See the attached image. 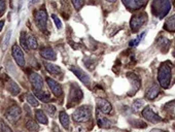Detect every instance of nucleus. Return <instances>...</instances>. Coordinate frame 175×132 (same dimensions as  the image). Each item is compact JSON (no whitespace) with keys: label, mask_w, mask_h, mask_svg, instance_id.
I'll list each match as a JSON object with an SVG mask.
<instances>
[{"label":"nucleus","mask_w":175,"mask_h":132,"mask_svg":"<svg viewBox=\"0 0 175 132\" xmlns=\"http://www.w3.org/2000/svg\"><path fill=\"white\" fill-rule=\"evenodd\" d=\"M158 81L163 88L167 89L171 83V63L164 62L158 71Z\"/></svg>","instance_id":"f257e3e1"},{"label":"nucleus","mask_w":175,"mask_h":132,"mask_svg":"<svg viewBox=\"0 0 175 132\" xmlns=\"http://www.w3.org/2000/svg\"><path fill=\"white\" fill-rule=\"evenodd\" d=\"M171 8L170 0H153V14L158 18L162 19L167 15Z\"/></svg>","instance_id":"f03ea898"},{"label":"nucleus","mask_w":175,"mask_h":132,"mask_svg":"<svg viewBox=\"0 0 175 132\" xmlns=\"http://www.w3.org/2000/svg\"><path fill=\"white\" fill-rule=\"evenodd\" d=\"M92 112L89 106H80L73 114V120L76 122H88L91 119Z\"/></svg>","instance_id":"7ed1b4c3"},{"label":"nucleus","mask_w":175,"mask_h":132,"mask_svg":"<svg viewBox=\"0 0 175 132\" xmlns=\"http://www.w3.org/2000/svg\"><path fill=\"white\" fill-rule=\"evenodd\" d=\"M35 22L37 27L42 32H47V12L45 10H39L35 14Z\"/></svg>","instance_id":"20e7f679"},{"label":"nucleus","mask_w":175,"mask_h":132,"mask_svg":"<svg viewBox=\"0 0 175 132\" xmlns=\"http://www.w3.org/2000/svg\"><path fill=\"white\" fill-rule=\"evenodd\" d=\"M146 21V15L145 14H141L138 16H134L132 19H131L130 26L131 29L133 32H137L141 27L143 26L144 22Z\"/></svg>","instance_id":"39448f33"},{"label":"nucleus","mask_w":175,"mask_h":132,"mask_svg":"<svg viewBox=\"0 0 175 132\" xmlns=\"http://www.w3.org/2000/svg\"><path fill=\"white\" fill-rule=\"evenodd\" d=\"M127 78L129 80V82L131 83V92H129V95L130 96H133L134 94L137 92V91L139 90V88H140V80H139L138 76H136L135 73H132V72H130V73H127Z\"/></svg>","instance_id":"423d86ee"},{"label":"nucleus","mask_w":175,"mask_h":132,"mask_svg":"<svg viewBox=\"0 0 175 132\" xmlns=\"http://www.w3.org/2000/svg\"><path fill=\"white\" fill-rule=\"evenodd\" d=\"M142 117L144 118L146 121H148V122H151V123H153V124H155V123L161 122V121L163 120L160 116H158L153 110H151V106H146V108L143 110Z\"/></svg>","instance_id":"0eeeda50"},{"label":"nucleus","mask_w":175,"mask_h":132,"mask_svg":"<svg viewBox=\"0 0 175 132\" xmlns=\"http://www.w3.org/2000/svg\"><path fill=\"white\" fill-rule=\"evenodd\" d=\"M21 115H22V110H21V108H19V106H17V105L9 108L6 110V113H5L6 119L11 123L17 122V121L20 119Z\"/></svg>","instance_id":"6e6552de"},{"label":"nucleus","mask_w":175,"mask_h":132,"mask_svg":"<svg viewBox=\"0 0 175 132\" xmlns=\"http://www.w3.org/2000/svg\"><path fill=\"white\" fill-rule=\"evenodd\" d=\"M69 69L84 84V85L90 86V84H91V78H89V76H88L82 69H80L79 67H77V66H70Z\"/></svg>","instance_id":"1a4fd4ad"},{"label":"nucleus","mask_w":175,"mask_h":132,"mask_svg":"<svg viewBox=\"0 0 175 132\" xmlns=\"http://www.w3.org/2000/svg\"><path fill=\"white\" fill-rule=\"evenodd\" d=\"M12 56L15 58L16 62L18 63V65L21 66V67H24L25 66V58H24V53L23 51L21 50V48L17 44H15L14 47H12Z\"/></svg>","instance_id":"9d476101"},{"label":"nucleus","mask_w":175,"mask_h":132,"mask_svg":"<svg viewBox=\"0 0 175 132\" xmlns=\"http://www.w3.org/2000/svg\"><path fill=\"white\" fill-rule=\"evenodd\" d=\"M123 3L128 10H136L142 7L146 3V0H123Z\"/></svg>","instance_id":"9b49d317"},{"label":"nucleus","mask_w":175,"mask_h":132,"mask_svg":"<svg viewBox=\"0 0 175 132\" xmlns=\"http://www.w3.org/2000/svg\"><path fill=\"white\" fill-rule=\"evenodd\" d=\"M47 83L49 85V89L52 90V92L55 94V96H57V97H60L63 93V90H62V87L59 83L53 80L51 78H47Z\"/></svg>","instance_id":"f8f14e48"},{"label":"nucleus","mask_w":175,"mask_h":132,"mask_svg":"<svg viewBox=\"0 0 175 132\" xmlns=\"http://www.w3.org/2000/svg\"><path fill=\"white\" fill-rule=\"evenodd\" d=\"M30 83L32 85L34 90H41L43 87V80L42 78L37 73H31L30 74Z\"/></svg>","instance_id":"ddd939ff"},{"label":"nucleus","mask_w":175,"mask_h":132,"mask_svg":"<svg viewBox=\"0 0 175 132\" xmlns=\"http://www.w3.org/2000/svg\"><path fill=\"white\" fill-rule=\"evenodd\" d=\"M97 106H98V110L103 114H109L111 112V104L102 98L97 99Z\"/></svg>","instance_id":"4468645a"},{"label":"nucleus","mask_w":175,"mask_h":132,"mask_svg":"<svg viewBox=\"0 0 175 132\" xmlns=\"http://www.w3.org/2000/svg\"><path fill=\"white\" fill-rule=\"evenodd\" d=\"M159 94H160V88H159L157 85H153L147 90V92H146L145 94V97L148 100H153V99L158 97Z\"/></svg>","instance_id":"2eb2a0df"},{"label":"nucleus","mask_w":175,"mask_h":132,"mask_svg":"<svg viewBox=\"0 0 175 132\" xmlns=\"http://www.w3.org/2000/svg\"><path fill=\"white\" fill-rule=\"evenodd\" d=\"M40 55L47 60H55L56 59V53L51 48H45L43 50H41Z\"/></svg>","instance_id":"dca6fc26"},{"label":"nucleus","mask_w":175,"mask_h":132,"mask_svg":"<svg viewBox=\"0 0 175 132\" xmlns=\"http://www.w3.org/2000/svg\"><path fill=\"white\" fill-rule=\"evenodd\" d=\"M82 98V90L75 86V90L71 89V92H70V100H73L74 102H77V101H80Z\"/></svg>","instance_id":"f3484780"},{"label":"nucleus","mask_w":175,"mask_h":132,"mask_svg":"<svg viewBox=\"0 0 175 132\" xmlns=\"http://www.w3.org/2000/svg\"><path fill=\"white\" fill-rule=\"evenodd\" d=\"M164 29L167 30V31H169V32H174L175 31V14L171 16V17L165 22Z\"/></svg>","instance_id":"a211bd4d"},{"label":"nucleus","mask_w":175,"mask_h":132,"mask_svg":"<svg viewBox=\"0 0 175 132\" xmlns=\"http://www.w3.org/2000/svg\"><path fill=\"white\" fill-rule=\"evenodd\" d=\"M35 117H36V120L38 123L43 124V125L47 124V115L45 114L43 110H36V112H35Z\"/></svg>","instance_id":"6ab92c4d"},{"label":"nucleus","mask_w":175,"mask_h":132,"mask_svg":"<svg viewBox=\"0 0 175 132\" xmlns=\"http://www.w3.org/2000/svg\"><path fill=\"white\" fill-rule=\"evenodd\" d=\"M6 88H7V90L9 91L10 93H11L14 96L18 95V94L20 93V88H19V86H18L15 82L10 81V80H8V83H7V85H6Z\"/></svg>","instance_id":"aec40b11"},{"label":"nucleus","mask_w":175,"mask_h":132,"mask_svg":"<svg viewBox=\"0 0 175 132\" xmlns=\"http://www.w3.org/2000/svg\"><path fill=\"white\" fill-rule=\"evenodd\" d=\"M35 95H36V97L39 99V100H41L42 102H47V101L51 100V97H49V94L47 93V92H45V91H41V90H35L34 91Z\"/></svg>","instance_id":"412c9836"},{"label":"nucleus","mask_w":175,"mask_h":132,"mask_svg":"<svg viewBox=\"0 0 175 132\" xmlns=\"http://www.w3.org/2000/svg\"><path fill=\"white\" fill-rule=\"evenodd\" d=\"M59 119L62 126H63L65 129H68V128H69V116L67 115L65 112H61L59 116Z\"/></svg>","instance_id":"4be33fe9"},{"label":"nucleus","mask_w":175,"mask_h":132,"mask_svg":"<svg viewBox=\"0 0 175 132\" xmlns=\"http://www.w3.org/2000/svg\"><path fill=\"white\" fill-rule=\"evenodd\" d=\"M45 66L49 73H53V74H60L61 73V68H60L59 66L54 65V64H51V63H47V62L45 63Z\"/></svg>","instance_id":"5701e85b"},{"label":"nucleus","mask_w":175,"mask_h":132,"mask_svg":"<svg viewBox=\"0 0 175 132\" xmlns=\"http://www.w3.org/2000/svg\"><path fill=\"white\" fill-rule=\"evenodd\" d=\"M97 124L101 128H110L111 127V122L104 117H98L97 120Z\"/></svg>","instance_id":"b1692460"},{"label":"nucleus","mask_w":175,"mask_h":132,"mask_svg":"<svg viewBox=\"0 0 175 132\" xmlns=\"http://www.w3.org/2000/svg\"><path fill=\"white\" fill-rule=\"evenodd\" d=\"M27 44H28V48L32 50H36L38 48V44H37V40L35 38L34 35H29L27 37Z\"/></svg>","instance_id":"393cba45"},{"label":"nucleus","mask_w":175,"mask_h":132,"mask_svg":"<svg viewBox=\"0 0 175 132\" xmlns=\"http://www.w3.org/2000/svg\"><path fill=\"white\" fill-rule=\"evenodd\" d=\"M26 128H27L30 132H35V131H38V130H39L38 124H36V123L32 120L28 121L27 124H26Z\"/></svg>","instance_id":"a878e982"},{"label":"nucleus","mask_w":175,"mask_h":132,"mask_svg":"<svg viewBox=\"0 0 175 132\" xmlns=\"http://www.w3.org/2000/svg\"><path fill=\"white\" fill-rule=\"evenodd\" d=\"M143 105H144V100L137 99V100L134 101L133 105H132V110H133V112H138V110H141V108H143Z\"/></svg>","instance_id":"bb28decb"},{"label":"nucleus","mask_w":175,"mask_h":132,"mask_svg":"<svg viewBox=\"0 0 175 132\" xmlns=\"http://www.w3.org/2000/svg\"><path fill=\"white\" fill-rule=\"evenodd\" d=\"M27 100H28V102H29V104H31L32 106H35V108H37V106L39 105L38 100H37L32 94H27Z\"/></svg>","instance_id":"cd10ccee"},{"label":"nucleus","mask_w":175,"mask_h":132,"mask_svg":"<svg viewBox=\"0 0 175 132\" xmlns=\"http://www.w3.org/2000/svg\"><path fill=\"white\" fill-rule=\"evenodd\" d=\"M145 33H146V32H142V33H141V34L139 35L137 38L133 39V40H131V42H129V46H130V47H137V46L139 44V42H140V40L143 38V36L145 35Z\"/></svg>","instance_id":"c85d7f7f"},{"label":"nucleus","mask_w":175,"mask_h":132,"mask_svg":"<svg viewBox=\"0 0 175 132\" xmlns=\"http://www.w3.org/2000/svg\"><path fill=\"white\" fill-rule=\"evenodd\" d=\"M20 44L22 46V48L25 50V51H28V44H27V38H26V35H25L24 32L21 33V36H20Z\"/></svg>","instance_id":"c756f323"},{"label":"nucleus","mask_w":175,"mask_h":132,"mask_svg":"<svg viewBox=\"0 0 175 132\" xmlns=\"http://www.w3.org/2000/svg\"><path fill=\"white\" fill-rule=\"evenodd\" d=\"M10 36H11V30H8L7 33H6V35H5V37H4V42H3V44H2V50H3V51H5V50H6V48H7L8 42H9V39H10Z\"/></svg>","instance_id":"7c9ffc66"},{"label":"nucleus","mask_w":175,"mask_h":132,"mask_svg":"<svg viewBox=\"0 0 175 132\" xmlns=\"http://www.w3.org/2000/svg\"><path fill=\"white\" fill-rule=\"evenodd\" d=\"M158 44L162 48V49H166V48L169 46V40H168L166 37H161V38L159 39Z\"/></svg>","instance_id":"2f4dec72"},{"label":"nucleus","mask_w":175,"mask_h":132,"mask_svg":"<svg viewBox=\"0 0 175 132\" xmlns=\"http://www.w3.org/2000/svg\"><path fill=\"white\" fill-rule=\"evenodd\" d=\"M0 132H12L8 125H6L2 120H0Z\"/></svg>","instance_id":"473e14b6"},{"label":"nucleus","mask_w":175,"mask_h":132,"mask_svg":"<svg viewBox=\"0 0 175 132\" xmlns=\"http://www.w3.org/2000/svg\"><path fill=\"white\" fill-rule=\"evenodd\" d=\"M45 110H47V113L49 114V116L53 117V116L55 115V113H56V108L52 104H47L45 105Z\"/></svg>","instance_id":"72a5a7b5"},{"label":"nucleus","mask_w":175,"mask_h":132,"mask_svg":"<svg viewBox=\"0 0 175 132\" xmlns=\"http://www.w3.org/2000/svg\"><path fill=\"white\" fill-rule=\"evenodd\" d=\"M72 3H73L74 7L76 10H80V8L84 6V0H71Z\"/></svg>","instance_id":"f704fd0d"},{"label":"nucleus","mask_w":175,"mask_h":132,"mask_svg":"<svg viewBox=\"0 0 175 132\" xmlns=\"http://www.w3.org/2000/svg\"><path fill=\"white\" fill-rule=\"evenodd\" d=\"M5 10H6V3L4 0H0V17L4 14Z\"/></svg>","instance_id":"c9c22d12"},{"label":"nucleus","mask_w":175,"mask_h":132,"mask_svg":"<svg viewBox=\"0 0 175 132\" xmlns=\"http://www.w3.org/2000/svg\"><path fill=\"white\" fill-rule=\"evenodd\" d=\"M52 18H53V20H54V22H55V24H56V26H57L58 29H61V27H62V23H61V21H60L59 18H58L56 15H53V16H52Z\"/></svg>","instance_id":"e433bc0d"},{"label":"nucleus","mask_w":175,"mask_h":132,"mask_svg":"<svg viewBox=\"0 0 175 132\" xmlns=\"http://www.w3.org/2000/svg\"><path fill=\"white\" fill-rule=\"evenodd\" d=\"M3 25H4V22L3 21H0V31L2 30V28H3Z\"/></svg>","instance_id":"4c0bfd02"},{"label":"nucleus","mask_w":175,"mask_h":132,"mask_svg":"<svg viewBox=\"0 0 175 132\" xmlns=\"http://www.w3.org/2000/svg\"><path fill=\"white\" fill-rule=\"evenodd\" d=\"M151 132H164V131H162V130H160V129H153Z\"/></svg>","instance_id":"58836bf2"},{"label":"nucleus","mask_w":175,"mask_h":132,"mask_svg":"<svg viewBox=\"0 0 175 132\" xmlns=\"http://www.w3.org/2000/svg\"><path fill=\"white\" fill-rule=\"evenodd\" d=\"M106 1H108V2H114L116 0H106Z\"/></svg>","instance_id":"ea45409f"},{"label":"nucleus","mask_w":175,"mask_h":132,"mask_svg":"<svg viewBox=\"0 0 175 132\" xmlns=\"http://www.w3.org/2000/svg\"><path fill=\"white\" fill-rule=\"evenodd\" d=\"M174 55H175V53H174Z\"/></svg>","instance_id":"a19ab883"}]
</instances>
